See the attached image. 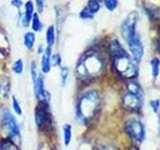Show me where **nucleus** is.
Returning <instances> with one entry per match:
<instances>
[{
  "instance_id": "f257e3e1",
  "label": "nucleus",
  "mask_w": 160,
  "mask_h": 150,
  "mask_svg": "<svg viewBox=\"0 0 160 150\" xmlns=\"http://www.w3.org/2000/svg\"><path fill=\"white\" fill-rule=\"evenodd\" d=\"M110 56H111L114 70L120 77L131 79L137 74V63L129 56L118 40H113L109 45Z\"/></svg>"
},
{
  "instance_id": "f03ea898",
  "label": "nucleus",
  "mask_w": 160,
  "mask_h": 150,
  "mask_svg": "<svg viewBox=\"0 0 160 150\" xmlns=\"http://www.w3.org/2000/svg\"><path fill=\"white\" fill-rule=\"evenodd\" d=\"M103 69L104 62L99 53L96 51H87L78 60L75 73L78 79L88 81L100 76Z\"/></svg>"
},
{
  "instance_id": "7ed1b4c3",
  "label": "nucleus",
  "mask_w": 160,
  "mask_h": 150,
  "mask_svg": "<svg viewBox=\"0 0 160 150\" xmlns=\"http://www.w3.org/2000/svg\"><path fill=\"white\" fill-rule=\"evenodd\" d=\"M100 109V97L97 91L89 90L79 96L76 103V118L83 124H88Z\"/></svg>"
},
{
  "instance_id": "20e7f679",
  "label": "nucleus",
  "mask_w": 160,
  "mask_h": 150,
  "mask_svg": "<svg viewBox=\"0 0 160 150\" xmlns=\"http://www.w3.org/2000/svg\"><path fill=\"white\" fill-rule=\"evenodd\" d=\"M123 106L129 111H138L142 106V89L136 81H130L128 89L125 92L123 99Z\"/></svg>"
},
{
  "instance_id": "39448f33",
  "label": "nucleus",
  "mask_w": 160,
  "mask_h": 150,
  "mask_svg": "<svg viewBox=\"0 0 160 150\" xmlns=\"http://www.w3.org/2000/svg\"><path fill=\"white\" fill-rule=\"evenodd\" d=\"M1 126L3 128V131L6 133L8 139H10L15 144L20 142L19 126L13 115L8 110L3 111L1 115Z\"/></svg>"
},
{
  "instance_id": "423d86ee",
  "label": "nucleus",
  "mask_w": 160,
  "mask_h": 150,
  "mask_svg": "<svg viewBox=\"0 0 160 150\" xmlns=\"http://www.w3.org/2000/svg\"><path fill=\"white\" fill-rule=\"evenodd\" d=\"M35 122L39 130H47L52 126V117L46 101H39L35 109Z\"/></svg>"
},
{
  "instance_id": "0eeeda50",
  "label": "nucleus",
  "mask_w": 160,
  "mask_h": 150,
  "mask_svg": "<svg viewBox=\"0 0 160 150\" xmlns=\"http://www.w3.org/2000/svg\"><path fill=\"white\" fill-rule=\"evenodd\" d=\"M125 129L128 135L135 141L142 142L145 138V128L141 121L136 118H130L125 123Z\"/></svg>"
},
{
  "instance_id": "6e6552de",
  "label": "nucleus",
  "mask_w": 160,
  "mask_h": 150,
  "mask_svg": "<svg viewBox=\"0 0 160 150\" xmlns=\"http://www.w3.org/2000/svg\"><path fill=\"white\" fill-rule=\"evenodd\" d=\"M138 14L136 12L130 13L128 16L125 18L121 25V33L122 36L126 41H130L132 38L136 36V24H137Z\"/></svg>"
},
{
  "instance_id": "1a4fd4ad",
  "label": "nucleus",
  "mask_w": 160,
  "mask_h": 150,
  "mask_svg": "<svg viewBox=\"0 0 160 150\" xmlns=\"http://www.w3.org/2000/svg\"><path fill=\"white\" fill-rule=\"evenodd\" d=\"M127 43L129 45L130 51H131V53L133 55L132 58L135 60L136 63L139 62L143 56V46H142V42H141V40H140L139 36L136 35V36L132 38Z\"/></svg>"
},
{
  "instance_id": "9d476101",
  "label": "nucleus",
  "mask_w": 160,
  "mask_h": 150,
  "mask_svg": "<svg viewBox=\"0 0 160 150\" xmlns=\"http://www.w3.org/2000/svg\"><path fill=\"white\" fill-rule=\"evenodd\" d=\"M34 91H35V96H36L39 101H46V91L44 88V78L42 75H38L37 79L34 82Z\"/></svg>"
},
{
  "instance_id": "9b49d317",
  "label": "nucleus",
  "mask_w": 160,
  "mask_h": 150,
  "mask_svg": "<svg viewBox=\"0 0 160 150\" xmlns=\"http://www.w3.org/2000/svg\"><path fill=\"white\" fill-rule=\"evenodd\" d=\"M34 15V6L32 1H27L25 4V12L21 18V23L24 27H28L29 23L31 22L32 17Z\"/></svg>"
},
{
  "instance_id": "f8f14e48",
  "label": "nucleus",
  "mask_w": 160,
  "mask_h": 150,
  "mask_svg": "<svg viewBox=\"0 0 160 150\" xmlns=\"http://www.w3.org/2000/svg\"><path fill=\"white\" fill-rule=\"evenodd\" d=\"M50 58H51V47H47L44 50L42 61H41V70L43 73H48L51 68V64H50Z\"/></svg>"
},
{
  "instance_id": "ddd939ff",
  "label": "nucleus",
  "mask_w": 160,
  "mask_h": 150,
  "mask_svg": "<svg viewBox=\"0 0 160 150\" xmlns=\"http://www.w3.org/2000/svg\"><path fill=\"white\" fill-rule=\"evenodd\" d=\"M63 134H64V144L68 146L72 139V126L70 124H64L63 126Z\"/></svg>"
},
{
  "instance_id": "4468645a",
  "label": "nucleus",
  "mask_w": 160,
  "mask_h": 150,
  "mask_svg": "<svg viewBox=\"0 0 160 150\" xmlns=\"http://www.w3.org/2000/svg\"><path fill=\"white\" fill-rule=\"evenodd\" d=\"M46 43L48 47H51L55 43V28L53 25H50L46 30Z\"/></svg>"
},
{
  "instance_id": "2eb2a0df",
  "label": "nucleus",
  "mask_w": 160,
  "mask_h": 150,
  "mask_svg": "<svg viewBox=\"0 0 160 150\" xmlns=\"http://www.w3.org/2000/svg\"><path fill=\"white\" fill-rule=\"evenodd\" d=\"M0 150H19L16 144L13 143L10 139L0 140Z\"/></svg>"
},
{
  "instance_id": "dca6fc26",
  "label": "nucleus",
  "mask_w": 160,
  "mask_h": 150,
  "mask_svg": "<svg viewBox=\"0 0 160 150\" xmlns=\"http://www.w3.org/2000/svg\"><path fill=\"white\" fill-rule=\"evenodd\" d=\"M35 43V34L33 32H26L24 34V45L28 49H32Z\"/></svg>"
},
{
  "instance_id": "f3484780",
  "label": "nucleus",
  "mask_w": 160,
  "mask_h": 150,
  "mask_svg": "<svg viewBox=\"0 0 160 150\" xmlns=\"http://www.w3.org/2000/svg\"><path fill=\"white\" fill-rule=\"evenodd\" d=\"M31 26H32L33 31H35V32H39L42 30L43 25H42V22H41V20H40L39 15L37 13H34V15H33L32 20H31Z\"/></svg>"
},
{
  "instance_id": "a211bd4d",
  "label": "nucleus",
  "mask_w": 160,
  "mask_h": 150,
  "mask_svg": "<svg viewBox=\"0 0 160 150\" xmlns=\"http://www.w3.org/2000/svg\"><path fill=\"white\" fill-rule=\"evenodd\" d=\"M24 70V64H23V60L22 59H17L12 65V71L14 73H16L18 75L22 74Z\"/></svg>"
},
{
  "instance_id": "6ab92c4d",
  "label": "nucleus",
  "mask_w": 160,
  "mask_h": 150,
  "mask_svg": "<svg viewBox=\"0 0 160 150\" xmlns=\"http://www.w3.org/2000/svg\"><path fill=\"white\" fill-rule=\"evenodd\" d=\"M86 8H87V10H88L90 13H92L94 15L95 13L99 11V9H100V3H99V1H96V0H91V1L88 2Z\"/></svg>"
},
{
  "instance_id": "aec40b11",
  "label": "nucleus",
  "mask_w": 160,
  "mask_h": 150,
  "mask_svg": "<svg viewBox=\"0 0 160 150\" xmlns=\"http://www.w3.org/2000/svg\"><path fill=\"white\" fill-rule=\"evenodd\" d=\"M152 66V73L154 78H157L158 74H159V67H160V60L158 58H153L150 62Z\"/></svg>"
},
{
  "instance_id": "412c9836",
  "label": "nucleus",
  "mask_w": 160,
  "mask_h": 150,
  "mask_svg": "<svg viewBox=\"0 0 160 150\" xmlns=\"http://www.w3.org/2000/svg\"><path fill=\"white\" fill-rule=\"evenodd\" d=\"M68 75H69V69L67 67L63 66L60 68V80H61L62 86H64L65 83H66L68 79Z\"/></svg>"
},
{
  "instance_id": "4be33fe9",
  "label": "nucleus",
  "mask_w": 160,
  "mask_h": 150,
  "mask_svg": "<svg viewBox=\"0 0 160 150\" xmlns=\"http://www.w3.org/2000/svg\"><path fill=\"white\" fill-rule=\"evenodd\" d=\"M8 90H9V84H8V81L6 79H1V82H0V95H5V96H7L8 94Z\"/></svg>"
},
{
  "instance_id": "5701e85b",
  "label": "nucleus",
  "mask_w": 160,
  "mask_h": 150,
  "mask_svg": "<svg viewBox=\"0 0 160 150\" xmlns=\"http://www.w3.org/2000/svg\"><path fill=\"white\" fill-rule=\"evenodd\" d=\"M12 107H13V110L15 111L17 115H22V109H21V106H20L19 104V101L17 100V98L13 96L12 97Z\"/></svg>"
},
{
  "instance_id": "b1692460",
  "label": "nucleus",
  "mask_w": 160,
  "mask_h": 150,
  "mask_svg": "<svg viewBox=\"0 0 160 150\" xmlns=\"http://www.w3.org/2000/svg\"><path fill=\"white\" fill-rule=\"evenodd\" d=\"M50 64L53 65L54 67L60 66V64H61V56H60V54L56 53V54L51 55V58H50Z\"/></svg>"
},
{
  "instance_id": "393cba45",
  "label": "nucleus",
  "mask_w": 160,
  "mask_h": 150,
  "mask_svg": "<svg viewBox=\"0 0 160 150\" xmlns=\"http://www.w3.org/2000/svg\"><path fill=\"white\" fill-rule=\"evenodd\" d=\"M104 4H105V7H106L108 10L112 11V10H114L117 7L118 2L116 0H106V1H104Z\"/></svg>"
},
{
  "instance_id": "a878e982",
  "label": "nucleus",
  "mask_w": 160,
  "mask_h": 150,
  "mask_svg": "<svg viewBox=\"0 0 160 150\" xmlns=\"http://www.w3.org/2000/svg\"><path fill=\"white\" fill-rule=\"evenodd\" d=\"M94 15L92 13H90L87 8L85 7L81 12H80V17H81L82 19H92Z\"/></svg>"
},
{
  "instance_id": "bb28decb",
  "label": "nucleus",
  "mask_w": 160,
  "mask_h": 150,
  "mask_svg": "<svg viewBox=\"0 0 160 150\" xmlns=\"http://www.w3.org/2000/svg\"><path fill=\"white\" fill-rule=\"evenodd\" d=\"M31 76L33 79V82H35V80L37 79L38 74H37V67H36V63L34 61H32L31 63Z\"/></svg>"
},
{
  "instance_id": "cd10ccee",
  "label": "nucleus",
  "mask_w": 160,
  "mask_h": 150,
  "mask_svg": "<svg viewBox=\"0 0 160 150\" xmlns=\"http://www.w3.org/2000/svg\"><path fill=\"white\" fill-rule=\"evenodd\" d=\"M150 105H151V107L153 108V110L155 112H157L158 111V108H159V100H151L150 101Z\"/></svg>"
},
{
  "instance_id": "c85d7f7f",
  "label": "nucleus",
  "mask_w": 160,
  "mask_h": 150,
  "mask_svg": "<svg viewBox=\"0 0 160 150\" xmlns=\"http://www.w3.org/2000/svg\"><path fill=\"white\" fill-rule=\"evenodd\" d=\"M36 6L38 8V11L39 12H42L43 7H44V2L41 1V0H37V1H36Z\"/></svg>"
},
{
  "instance_id": "c756f323",
  "label": "nucleus",
  "mask_w": 160,
  "mask_h": 150,
  "mask_svg": "<svg viewBox=\"0 0 160 150\" xmlns=\"http://www.w3.org/2000/svg\"><path fill=\"white\" fill-rule=\"evenodd\" d=\"M11 4L15 7L20 8L22 6V1H19V0H13V1H11Z\"/></svg>"
},
{
  "instance_id": "7c9ffc66",
  "label": "nucleus",
  "mask_w": 160,
  "mask_h": 150,
  "mask_svg": "<svg viewBox=\"0 0 160 150\" xmlns=\"http://www.w3.org/2000/svg\"><path fill=\"white\" fill-rule=\"evenodd\" d=\"M159 126H160V116H159Z\"/></svg>"
},
{
  "instance_id": "2f4dec72",
  "label": "nucleus",
  "mask_w": 160,
  "mask_h": 150,
  "mask_svg": "<svg viewBox=\"0 0 160 150\" xmlns=\"http://www.w3.org/2000/svg\"><path fill=\"white\" fill-rule=\"evenodd\" d=\"M159 48H160V44H159Z\"/></svg>"
}]
</instances>
